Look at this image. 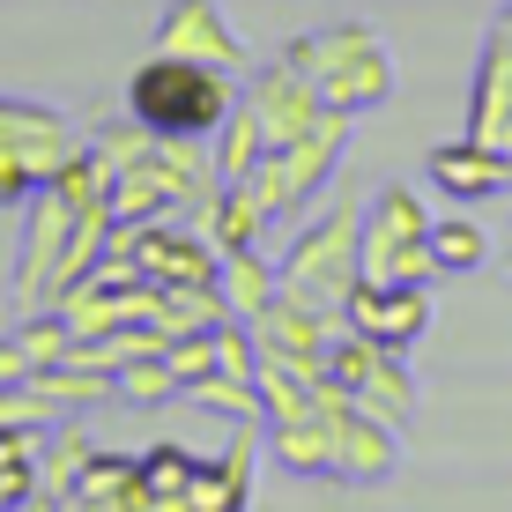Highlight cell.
<instances>
[{"label":"cell","instance_id":"obj_1","mask_svg":"<svg viewBox=\"0 0 512 512\" xmlns=\"http://www.w3.org/2000/svg\"><path fill=\"white\" fill-rule=\"evenodd\" d=\"M349 134H357V112H320V127H305L297 141H282L253 164V201L268 208V231L290 238L297 223L312 216V201L334 186V164L349 156Z\"/></svg>","mask_w":512,"mask_h":512},{"label":"cell","instance_id":"obj_2","mask_svg":"<svg viewBox=\"0 0 512 512\" xmlns=\"http://www.w3.org/2000/svg\"><path fill=\"white\" fill-rule=\"evenodd\" d=\"M282 60L297 67V75H312V90H320L327 112H379L386 97H394V52L372 23H334V30H312V38H290Z\"/></svg>","mask_w":512,"mask_h":512},{"label":"cell","instance_id":"obj_3","mask_svg":"<svg viewBox=\"0 0 512 512\" xmlns=\"http://www.w3.org/2000/svg\"><path fill=\"white\" fill-rule=\"evenodd\" d=\"M231 104H238L231 75H223V67H201V60H179V52H156V60H141L127 75V112L156 134L208 141L231 119Z\"/></svg>","mask_w":512,"mask_h":512},{"label":"cell","instance_id":"obj_4","mask_svg":"<svg viewBox=\"0 0 512 512\" xmlns=\"http://www.w3.org/2000/svg\"><path fill=\"white\" fill-rule=\"evenodd\" d=\"M357 231H364V208L357 201H327L320 216H305L290 231V245L275 253V268H282V297H297V305H312V312H342L349 305V282H357Z\"/></svg>","mask_w":512,"mask_h":512},{"label":"cell","instance_id":"obj_5","mask_svg":"<svg viewBox=\"0 0 512 512\" xmlns=\"http://www.w3.org/2000/svg\"><path fill=\"white\" fill-rule=\"evenodd\" d=\"M357 268L372 282H438L431 260V208L416 186H379L357 231Z\"/></svg>","mask_w":512,"mask_h":512},{"label":"cell","instance_id":"obj_6","mask_svg":"<svg viewBox=\"0 0 512 512\" xmlns=\"http://www.w3.org/2000/svg\"><path fill=\"white\" fill-rule=\"evenodd\" d=\"M327 379L349 386V394H357L379 423L409 431V416H416V379H409V357H401V349H379L372 334L349 327V334H334V342H327Z\"/></svg>","mask_w":512,"mask_h":512},{"label":"cell","instance_id":"obj_7","mask_svg":"<svg viewBox=\"0 0 512 512\" xmlns=\"http://www.w3.org/2000/svg\"><path fill=\"white\" fill-rule=\"evenodd\" d=\"M349 327L357 334H372L379 349H409L431 334V282H372V275H357L349 282Z\"/></svg>","mask_w":512,"mask_h":512},{"label":"cell","instance_id":"obj_8","mask_svg":"<svg viewBox=\"0 0 512 512\" xmlns=\"http://www.w3.org/2000/svg\"><path fill=\"white\" fill-rule=\"evenodd\" d=\"M156 52H179V60L223 67V75H245V67H253L238 23L216 8V0H171V8L156 15Z\"/></svg>","mask_w":512,"mask_h":512},{"label":"cell","instance_id":"obj_9","mask_svg":"<svg viewBox=\"0 0 512 512\" xmlns=\"http://www.w3.org/2000/svg\"><path fill=\"white\" fill-rule=\"evenodd\" d=\"M127 253H134V268L149 275L156 290H171V282H216V268H223L216 238H208V231H186V223H171V216L127 223Z\"/></svg>","mask_w":512,"mask_h":512},{"label":"cell","instance_id":"obj_10","mask_svg":"<svg viewBox=\"0 0 512 512\" xmlns=\"http://www.w3.org/2000/svg\"><path fill=\"white\" fill-rule=\"evenodd\" d=\"M245 104H253L260 134H268V149H282V141H297L305 127H320V90H312V75H297L290 60H268L253 67V82H245Z\"/></svg>","mask_w":512,"mask_h":512},{"label":"cell","instance_id":"obj_11","mask_svg":"<svg viewBox=\"0 0 512 512\" xmlns=\"http://www.w3.org/2000/svg\"><path fill=\"white\" fill-rule=\"evenodd\" d=\"M0 141L30 164V179H38V186L82 149V134L67 127V112H52V104H38V97H0Z\"/></svg>","mask_w":512,"mask_h":512},{"label":"cell","instance_id":"obj_12","mask_svg":"<svg viewBox=\"0 0 512 512\" xmlns=\"http://www.w3.org/2000/svg\"><path fill=\"white\" fill-rule=\"evenodd\" d=\"M423 171H431V186L446 193V201H461V208H475V201H490V193L512 186V156H498L490 141H475V134L438 141V149L423 156Z\"/></svg>","mask_w":512,"mask_h":512},{"label":"cell","instance_id":"obj_13","mask_svg":"<svg viewBox=\"0 0 512 512\" xmlns=\"http://www.w3.org/2000/svg\"><path fill=\"white\" fill-rule=\"evenodd\" d=\"M216 290H223V305H231V320L253 327L260 312H268L275 297H282V268H275V253H268V245H238V253H223Z\"/></svg>","mask_w":512,"mask_h":512},{"label":"cell","instance_id":"obj_14","mask_svg":"<svg viewBox=\"0 0 512 512\" xmlns=\"http://www.w3.org/2000/svg\"><path fill=\"white\" fill-rule=\"evenodd\" d=\"M201 216H208V238H216V253H238V245H268V253H275L268 208L253 201V186H245V179H238V186H216Z\"/></svg>","mask_w":512,"mask_h":512},{"label":"cell","instance_id":"obj_15","mask_svg":"<svg viewBox=\"0 0 512 512\" xmlns=\"http://www.w3.org/2000/svg\"><path fill=\"white\" fill-rule=\"evenodd\" d=\"M30 386L52 401V409H97V401H119V386H112V372L104 364H90V357H52V364H38L30 372Z\"/></svg>","mask_w":512,"mask_h":512},{"label":"cell","instance_id":"obj_16","mask_svg":"<svg viewBox=\"0 0 512 512\" xmlns=\"http://www.w3.org/2000/svg\"><path fill=\"white\" fill-rule=\"evenodd\" d=\"M268 453H275V468H290V475H334V431H327V416L305 409L290 423H268Z\"/></svg>","mask_w":512,"mask_h":512},{"label":"cell","instance_id":"obj_17","mask_svg":"<svg viewBox=\"0 0 512 512\" xmlns=\"http://www.w3.org/2000/svg\"><path fill=\"white\" fill-rule=\"evenodd\" d=\"M208 141H216V179H223V186L253 179V164L268 156V134H260V119H253V104H245V97L231 104V119H223Z\"/></svg>","mask_w":512,"mask_h":512},{"label":"cell","instance_id":"obj_18","mask_svg":"<svg viewBox=\"0 0 512 512\" xmlns=\"http://www.w3.org/2000/svg\"><path fill=\"white\" fill-rule=\"evenodd\" d=\"M134 475H141V498H149V505H179L186 483L201 475V453H186L179 438H164V446H149L134 461Z\"/></svg>","mask_w":512,"mask_h":512},{"label":"cell","instance_id":"obj_19","mask_svg":"<svg viewBox=\"0 0 512 512\" xmlns=\"http://www.w3.org/2000/svg\"><path fill=\"white\" fill-rule=\"evenodd\" d=\"M179 401H186V409H208V416H231V423H268V416H260V386L238 379V372L193 379V386H179Z\"/></svg>","mask_w":512,"mask_h":512},{"label":"cell","instance_id":"obj_20","mask_svg":"<svg viewBox=\"0 0 512 512\" xmlns=\"http://www.w3.org/2000/svg\"><path fill=\"white\" fill-rule=\"evenodd\" d=\"M90 453H97V438L82 431V423H52V431L38 438V483H45V490H60V498H67Z\"/></svg>","mask_w":512,"mask_h":512},{"label":"cell","instance_id":"obj_21","mask_svg":"<svg viewBox=\"0 0 512 512\" xmlns=\"http://www.w3.org/2000/svg\"><path fill=\"white\" fill-rule=\"evenodd\" d=\"M119 386V409H164V401H179V379H171V364H164V349H149V357H127L112 372Z\"/></svg>","mask_w":512,"mask_h":512},{"label":"cell","instance_id":"obj_22","mask_svg":"<svg viewBox=\"0 0 512 512\" xmlns=\"http://www.w3.org/2000/svg\"><path fill=\"white\" fill-rule=\"evenodd\" d=\"M431 260H438V275H468V268H483V260H490L483 223H468V216H431Z\"/></svg>","mask_w":512,"mask_h":512},{"label":"cell","instance_id":"obj_23","mask_svg":"<svg viewBox=\"0 0 512 512\" xmlns=\"http://www.w3.org/2000/svg\"><path fill=\"white\" fill-rule=\"evenodd\" d=\"M15 342L30 349V372H38V364H52V357H67V349H75V327L45 305V312H30V320L15 327Z\"/></svg>","mask_w":512,"mask_h":512},{"label":"cell","instance_id":"obj_24","mask_svg":"<svg viewBox=\"0 0 512 512\" xmlns=\"http://www.w3.org/2000/svg\"><path fill=\"white\" fill-rule=\"evenodd\" d=\"M52 423H60V409H52L30 379L23 386H0V431H52Z\"/></svg>","mask_w":512,"mask_h":512},{"label":"cell","instance_id":"obj_25","mask_svg":"<svg viewBox=\"0 0 512 512\" xmlns=\"http://www.w3.org/2000/svg\"><path fill=\"white\" fill-rule=\"evenodd\" d=\"M30 193H38V179H30V164H23V156L8 149V141H0V208H23Z\"/></svg>","mask_w":512,"mask_h":512},{"label":"cell","instance_id":"obj_26","mask_svg":"<svg viewBox=\"0 0 512 512\" xmlns=\"http://www.w3.org/2000/svg\"><path fill=\"white\" fill-rule=\"evenodd\" d=\"M30 379V349L15 334H0V386H23Z\"/></svg>","mask_w":512,"mask_h":512}]
</instances>
